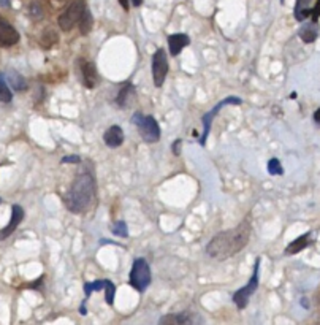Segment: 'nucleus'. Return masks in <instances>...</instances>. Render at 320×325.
I'll use <instances>...</instances> for the list:
<instances>
[{"mask_svg":"<svg viewBox=\"0 0 320 325\" xmlns=\"http://www.w3.org/2000/svg\"><path fill=\"white\" fill-rule=\"evenodd\" d=\"M251 238V224L243 220L235 229L217 233L206 246L208 256L215 260H225L243 251Z\"/></svg>","mask_w":320,"mask_h":325,"instance_id":"obj_1","label":"nucleus"},{"mask_svg":"<svg viewBox=\"0 0 320 325\" xmlns=\"http://www.w3.org/2000/svg\"><path fill=\"white\" fill-rule=\"evenodd\" d=\"M94 191H95L94 178L90 176L89 173L78 174L64 198L68 211L75 214L86 211L87 206L90 205V201L94 198Z\"/></svg>","mask_w":320,"mask_h":325,"instance_id":"obj_2","label":"nucleus"},{"mask_svg":"<svg viewBox=\"0 0 320 325\" xmlns=\"http://www.w3.org/2000/svg\"><path fill=\"white\" fill-rule=\"evenodd\" d=\"M132 122L138 129L141 138L146 143H157L160 140V127L159 122L152 116H145L141 113H135L132 116Z\"/></svg>","mask_w":320,"mask_h":325,"instance_id":"obj_3","label":"nucleus"},{"mask_svg":"<svg viewBox=\"0 0 320 325\" xmlns=\"http://www.w3.org/2000/svg\"><path fill=\"white\" fill-rule=\"evenodd\" d=\"M128 282L138 292H145L148 289V285L151 284V268H149V265L145 259L140 257L133 262Z\"/></svg>","mask_w":320,"mask_h":325,"instance_id":"obj_4","label":"nucleus"},{"mask_svg":"<svg viewBox=\"0 0 320 325\" xmlns=\"http://www.w3.org/2000/svg\"><path fill=\"white\" fill-rule=\"evenodd\" d=\"M86 8L87 6L84 3V0H73V2L64 10L62 15L59 16V27L64 32L71 30L76 24H80Z\"/></svg>","mask_w":320,"mask_h":325,"instance_id":"obj_5","label":"nucleus"},{"mask_svg":"<svg viewBox=\"0 0 320 325\" xmlns=\"http://www.w3.org/2000/svg\"><path fill=\"white\" fill-rule=\"evenodd\" d=\"M258 273H260V257L256 259V265H254V271H252L249 282L233 294V302L238 306V309H244L247 306V303H249V298L256 294V290L258 289Z\"/></svg>","mask_w":320,"mask_h":325,"instance_id":"obj_6","label":"nucleus"},{"mask_svg":"<svg viewBox=\"0 0 320 325\" xmlns=\"http://www.w3.org/2000/svg\"><path fill=\"white\" fill-rule=\"evenodd\" d=\"M227 105H241V99L239 97H233V95L225 97V99L222 102H219L213 109H210L206 114H203V119H201V122H203V133H201V136H200V145L201 146H205V143L208 140V135H210V132H211V124H213L214 118L217 116V113L220 111V109L224 107H227Z\"/></svg>","mask_w":320,"mask_h":325,"instance_id":"obj_7","label":"nucleus"},{"mask_svg":"<svg viewBox=\"0 0 320 325\" xmlns=\"http://www.w3.org/2000/svg\"><path fill=\"white\" fill-rule=\"evenodd\" d=\"M168 73V57L165 49L159 48L154 53L152 57V78H154V86L155 87H162L163 81H165Z\"/></svg>","mask_w":320,"mask_h":325,"instance_id":"obj_8","label":"nucleus"},{"mask_svg":"<svg viewBox=\"0 0 320 325\" xmlns=\"http://www.w3.org/2000/svg\"><path fill=\"white\" fill-rule=\"evenodd\" d=\"M19 42V34L13 25L0 16V44L5 48L13 46Z\"/></svg>","mask_w":320,"mask_h":325,"instance_id":"obj_9","label":"nucleus"},{"mask_svg":"<svg viewBox=\"0 0 320 325\" xmlns=\"http://www.w3.org/2000/svg\"><path fill=\"white\" fill-rule=\"evenodd\" d=\"M22 219H24V210H22V208L19 206V205H13L10 222H8V225L5 227V229L0 230V241H2V239H5V238H8L11 233L18 229V225L22 222Z\"/></svg>","mask_w":320,"mask_h":325,"instance_id":"obj_10","label":"nucleus"},{"mask_svg":"<svg viewBox=\"0 0 320 325\" xmlns=\"http://www.w3.org/2000/svg\"><path fill=\"white\" fill-rule=\"evenodd\" d=\"M81 65V81L87 89H94L97 86V68L92 62L80 59Z\"/></svg>","mask_w":320,"mask_h":325,"instance_id":"obj_11","label":"nucleus"},{"mask_svg":"<svg viewBox=\"0 0 320 325\" xmlns=\"http://www.w3.org/2000/svg\"><path fill=\"white\" fill-rule=\"evenodd\" d=\"M103 141L108 148H117L124 143V130L119 126H111L105 135H103Z\"/></svg>","mask_w":320,"mask_h":325,"instance_id":"obj_12","label":"nucleus"},{"mask_svg":"<svg viewBox=\"0 0 320 325\" xmlns=\"http://www.w3.org/2000/svg\"><path fill=\"white\" fill-rule=\"evenodd\" d=\"M189 43H191V38L186 34H173L168 37V46L171 56H178L182 48H186Z\"/></svg>","mask_w":320,"mask_h":325,"instance_id":"obj_13","label":"nucleus"},{"mask_svg":"<svg viewBox=\"0 0 320 325\" xmlns=\"http://www.w3.org/2000/svg\"><path fill=\"white\" fill-rule=\"evenodd\" d=\"M299 38L304 42V43H312L317 40L319 37V24L317 21H311V22H306L301 29L298 32Z\"/></svg>","mask_w":320,"mask_h":325,"instance_id":"obj_14","label":"nucleus"},{"mask_svg":"<svg viewBox=\"0 0 320 325\" xmlns=\"http://www.w3.org/2000/svg\"><path fill=\"white\" fill-rule=\"evenodd\" d=\"M312 13V0H297L295 18L297 21H306Z\"/></svg>","mask_w":320,"mask_h":325,"instance_id":"obj_15","label":"nucleus"},{"mask_svg":"<svg viewBox=\"0 0 320 325\" xmlns=\"http://www.w3.org/2000/svg\"><path fill=\"white\" fill-rule=\"evenodd\" d=\"M133 94H135V87H133L130 83H127L126 86H124V87L119 90V94H117V99H116L117 105L122 107V108H126V107L128 105L130 99L133 97Z\"/></svg>","mask_w":320,"mask_h":325,"instance_id":"obj_16","label":"nucleus"},{"mask_svg":"<svg viewBox=\"0 0 320 325\" xmlns=\"http://www.w3.org/2000/svg\"><path fill=\"white\" fill-rule=\"evenodd\" d=\"M6 80L11 84V87L15 90H25L27 89V83H25L24 76L19 75L18 71L15 70H10L8 73H6Z\"/></svg>","mask_w":320,"mask_h":325,"instance_id":"obj_17","label":"nucleus"},{"mask_svg":"<svg viewBox=\"0 0 320 325\" xmlns=\"http://www.w3.org/2000/svg\"><path fill=\"white\" fill-rule=\"evenodd\" d=\"M308 244H309V233H304V235L298 237L295 241H292L289 246H287L285 252L287 254H297V252L303 251Z\"/></svg>","mask_w":320,"mask_h":325,"instance_id":"obj_18","label":"nucleus"},{"mask_svg":"<svg viewBox=\"0 0 320 325\" xmlns=\"http://www.w3.org/2000/svg\"><path fill=\"white\" fill-rule=\"evenodd\" d=\"M191 322H192V319L186 313L163 316L160 319V324H170V325H186V324H191Z\"/></svg>","mask_w":320,"mask_h":325,"instance_id":"obj_19","label":"nucleus"},{"mask_svg":"<svg viewBox=\"0 0 320 325\" xmlns=\"http://www.w3.org/2000/svg\"><path fill=\"white\" fill-rule=\"evenodd\" d=\"M92 25H94V19H92V15H90L89 8H86V11H84V15L81 18L80 21V30L83 35H87L90 30H92Z\"/></svg>","mask_w":320,"mask_h":325,"instance_id":"obj_20","label":"nucleus"},{"mask_svg":"<svg viewBox=\"0 0 320 325\" xmlns=\"http://www.w3.org/2000/svg\"><path fill=\"white\" fill-rule=\"evenodd\" d=\"M13 95H11V90L8 87V83L5 81V75L0 73V102L3 103H8L11 102Z\"/></svg>","mask_w":320,"mask_h":325,"instance_id":"obj_21","label":"nucleus"},{"mask_svg":"<svg viewBox=\"0 0 320 325\" xmlns=\"http://www.w3.org/2000/svg\"><path fill=\"white\" fill-rule=\"evenodd\" d=\"M111 232H113V235L121 237V238H127L128 237L127 224L124 222V220H117V222H114L113 227H111Z\"/></svg>","mask_w":320,"mask_h":325,"instance_id":"obj_22","label":"nucleus"},{"mask_svg":"<svg viewBox=\"0 0 320 325\" xmlns=\"http://www.w3.org/2000/svg\"><path fill=\"white\" fill-rule=\"evenodd\" d=\"M57 42H59V37L54 34V32H51V30L44 32L43 37H42V44H43L44 48H53Z\"/></svg>","mask_w":320,"mask_h":325,"instance_id":"obj_23","label":"nucleus"},{"mask_svg":"<svg viewBox=\"0 0 320 325\" xmlns=\"http://www.w3.org/2000/svg\"><path fill=\"white\" fill-rule=\"evenodd\" d=\"M114 295H116V285L107 279L105 281V302L108 304H113L114 303Z\"/></svg>","mask_w":320,"mask_h":325,"instance_id":"obj_24","label":"nucleus"},{"mask_svg":"<svg viewBox=\"0 0 320 325\" xmlns=\"http://www.w3.org/2000/svg\"><path fill=\"white\" fill-rule=\"evenodd\" d=\"M102 289H105V281H94V282H87L84 284V292H86V298H89V295L92 292H99Z\"/></svg>","mask_w":320,"mask_h":325,"instance_id":"obj_25","label":"nucleus"},{"mask_svg":"<svg viewBox=\"0 0 320 325\" xmlns=\"http://www.w3.org/2000/svg\"><path fill=\"white\" fill-rule=\"evenodd\" d=\"M268 172H270L271 174H274V176H279V174L284 173L282 165H280V162L276 157L270 159V162H268Z\"/></svg>","mask_w":320,"mask_h":325,"instance_id":"obj_26","label":"nucleus"},{"mask_svg":"<svg viewBox=\"0 0 320 325\" xmlns=\"http://www.w3.org/2000/svg\"><path fill=\"white\" fill-rule=\"evenodd\" d=\"M312 21H317L320 18V0H316V5L312 6V13H311Z\"/></svg>","mask_w":320,"mask_h":325,"instance_id":"obj_27","label":"nucleus"},{"mask_svg":"<svg viewBox=\"0 0 320 325\" xmlns=\"http://www.w3.org/2000/svg\"><path fill=\"white\" fill-rule=\"evenodd\" d=\"M78 162H81L80 155H65L62 159V164H78Z\"/></svg>","mask_w":320,"mask_h":325,"instance_id":"obj_28","label":"nucleus"},{"mask_svg":"<svg viewBox=\"0 0 320 325\" xmlns=\"http://www.w3.org/2000/svg\"><path fill=\"white\" fill-rule=\"evenodd\" d=\"M49 2H51V6H53V8H64V6H67L70 0H49Z\"/></svg>","mask_w":320,"mask_h":325,"instance_id":"obj_29","label":"nucleus"},{"mask_svg":"<svg viewBox=\"0 0 320 325\" xmlns=\"http://www.w3.org/2000/svg\"><path fill=\"white\" fill-rule=\"evenodd\" d=\"M181 143H182V140H176V141H174V145H173V152H174V155H179V146H181Z\"/></svg>","mask_w":320,"mask_h":325,"instance_id":"obj_30","label":"nucleus"},{"mask_svg":"<svg viewBox=\"0 0 320 325\" xmlns=\"http://www.w3.org/2000/svg\"><path fill=\"white\" fill-rule=\"evenodd\" d=\"M117 2H119V3L122 5V8L126 10V11H127V10H130V3H128V0H117Z\"/></svg>","mask_w":320,"mask_h":325,"instance_id":"obj_31","label":"nucleus"},{"mask_svg":"<svg viewBox=\"0 0 320 325\" xmlns=\"http://www.w3.org/2000/svg\"><path fill=\"white\" fill-rule=\"evenodd\" d=\"M314 121H316L317 124L320 126V108H319V109H316V113H314Z\"/></svg>","mask_w":320,"mask_h":325,"instance_id":"obj_32","label":"nucleus"},{"mask_svg":"<svg viewBox=\"0 0 320 325\" xmlns=\"http://www.w3.org/2000/svg\"><path fill=\"white\" fill-rule=\"evenodd\" d=\"M0 6H3V8L10 6V0H0Z\"/></svg>","mask_w":320,"mask_h":325,"instance_id":"obj_33","label":"nucleus"},{"mask_svg":"<svg viewBox=\"0 0 320 325\" xmlns=\"http://www.w3.org/2000/svg\"><path fill=\"white\" fill-rule=\"evenodd\" d=\"M132 3H133V6H140L143 3V0H132Z\"/></svg>","mask_w":320,"mask_h":325,"instance_id":"obj_34","label":"nucleus"},{"mask_svg":"<svg viewBox=\"0 0 320 325\" xmlns=\"http://www.w3.org/2000/svg\"><path fill=\"white\" fill-rule=\"evenodd\" d=\"M0 203H2V198H0Z\"/></svg>","mask_w":320,"mask_h":325,"instance_id":"obj_35","label":"nucleus"}]
</instances>
